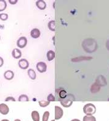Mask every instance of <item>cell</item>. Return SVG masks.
Masks as SVG:
<instances>
[{"instance_id":"cell-1","label":"cell","mask_w":109,"mask_h":121,"mask_svg":"<svg viewBox=\"0 0 109 121\" xmlns=\"http://www.w3.org/2000/svg\"><path fill=\"white\" fill-rule=\"evenodd\" d=\"M83 48L88 53H92L97 49V42L91 38L85 39L83 42Z\"/></svg>"},{"instance_id":"cell-2","label":"cell","mask_w":109,"mask_h":121,"mask_svg":"<svg viewBox=\"0 0 109 121\" xmlns=\"http://www.w3.org/2000/svg\"><path fill=\"white\" fill-rule=\"evenodd\" d=\"M75 100V97L72 94H67V97L63 99H60L59 101H60V103L64 107L68 108L72 104L73 101Z\"/></svg>"},{"instance_id":"cell-3","label":"cell","mask_w":109,"mask_h":121,"mask_svg":"<svg viewBox=\"0 0 109 121\" xmlns=\"http://www.w3.org/2000/svg\"><path fill=\"white\" fill-rule=\"evenodd\" d=\"M96 108L92 103H88L83 107V112L86 116H92L95 113Z\"/></svg>"},{"instance_id":"cell-4","label":"cell","mask_w":109,"mask_h":121,"mask_svg":"<svg viewBox=\"0 0 109 121\" xmlns=\"http://www.w3.org/2000/svg\"><path fill=\"white\" fill-rule=\"evenodd\" d=\"M95 83L100 87H104V86H105L107 84L106 79L102 75H100L97 77L96 80H95Z\"/></svg>"},{"instance_id":"cell-5","label":"cell","mask_w":109,"mask_h":121,"mask_svg":"<svg viewBox=\"0 0 109 121\" xmlns=\"http://www.w3.org/2000/svg\"><path fill=\"white\" fill-rule=\"evenodd\" d=\"M63 110L58 106H55V119L59 120L63 116Z\"/></svg>"},{"instance_id":"cell-6","label":"cell","mask_w":109,"mask_h":121,"mask_svg":"<svg viewBox=\"0 0 109 121\" xmlns=\"http://www.w3.org/2000/svg\"><path fill=\"white\" fill-rule=\"evenodd\" d=\"M27 39L24 36L20 37L17 41V46L20 48H25L27 46Z\"/></svg>"},{"instance_id":"cell-7","label":"cell","mask_w":109,"mask_h":121,"mask_svg":"<svg viewBox=\"0 0 109 121\" xmlns=\"http://www.w3.org/2000/svg\"><path fill=\"white\" fill-rule=\"evenodd\" d=\"M36 68L40 73H45L47 69V65L45 62L41 61L36 64Z\"/></svg>"},{"instance_id":"cell-8","label":"cell","mask_w":109,"mask_h":121,"mask_svg":"<svg viewBox=\"0 0 109 121\" xmlns=\"http://www.w3.org/2000/svg\"><path fill=\"white\" fill-rule=\"evenodd\" d=\"M18 66L21 69H27L28 66H29V63L26 59L22 58V59H20L18 61Z\"/></svg>"},{"instance_id":"cell-9","label":"cell","mask_w":109,"mask_h":121,"mask_svg":"<svg viewBox=\"0 0 109 121\" xmlns=\"http://www.w3.org/2000/svg\"><path fill=\"white\" fill-rule=\"evenodd\" d=\"M9 111V107L7 104H5V103L0 104V113L3 115H6V114H8Z\"/></svg>"},{"instance_id":"cell-10","label":"cell","mask_w":109,"mask_h":121,"mask_svg":"<svg viewBox=\"0 0 109 121\" xmlns=\"http://www.w3.org/2000/svg\"><path fill=\"white\" fill-rule=\"evenodd\" d=\"M30 35L33 38L36 39L40 36L41 32H40V30H38V28H34L31 31Z\"/></svg>"},{"instance_id":"cell-11","label":"cell","mask_w":109,"mask_h":121,"mask_svg":"<svg viewBox=\"0 0 109 121\" xmlns=\"http://www.w3.org/2000/svg\"><path fill=\"white\" fill-rule=\"evenodd\" d=\"M14 76V74L13 71L11 70L6 71V72L4 73V77L7 80H11L13 79Z\"/></svg>"},{"instance_id":"cell-12","label":"cell","mask_w":109,"mask_h":121,"mask_svg":"<svg viewBox=\"0 0 109 121\" xmlns=\"http://www.w3.org/2000/svg\"><path fill=\"white\" fill-rule=\"evenodd\" d=\"M12 55L14 58L18 59L21 57L22 52L18 49H14L12 52Z\"/></svg>"},{"instance_id":"cell-13","label":"cell","mask_w":109,"mask_h":121,"mask_svg":"<svg viewBox=\"0 0 109 121\" xmlns=\"http://www.w3.org/2000/svg\"><path fill=\"white\" fill-rule=\"evenodd\" d=\"M36 5L38 8L41 10H44L46 8V3L43 0H38L36 2Z\"/></svg>"},{"instance_id":"cell-14","label":"cell","mask_w":109,"mask_h":121,"mask_svg":"<svg viewBox=\"0 0 109 121\" xmlns=\"http://www.w3.org/2000/svg\"><path fill=\"white\" fill-rule=\"evenodd\" d=\"M100 86L95 82L92 85V86H91V92H92V93H93V94H94V93H97V92H98L99 91H100Z\"/></svg>"},{"instance_id":"cell-15","label":"cell","mask_w":109,"mask_h":121,"mask_svg":"<svg viewBox=\"0 0 109 121\" xmlns=\"http://www.w3.org/2000/svg\"><path fill=\"white\" fill-rule=\"evenodd\" d=\"M32 117L33 121H40V114L36 111H33L32 112Z\"/></svg>"},{"instance_id":"cell-16","label":"cell","mask_w":109,"mask_h":121,"mask_svg":"<svg viewBox=\"0 0 109 121\" xmlns=\"http://www.w3.org/2000/svg\"><path fill=\"white\" fill-rule=\"evenodd\" d=\"M55 54L53 51H49L47 53V58H48V61H51L55 58Z\"/></svg>"},{"instance_id":"cell-17","label":"cell","mask_w":109,"mask_h":121,"mask_svg":"<svg viewBox=\"0 0 109 121\" xmlns=\"http://www.w3.org/2000/svg\"><path fill=\"white\" fill-rule=\"evenodd\" d=\"M28 74L32 79L34 80L36 79V73L33 69H29L28 70Z\"/></svg>"},{"instance_id":"cell-18","label":"cell","mask_w":109,"mask_h":121,"mask_svg":"<svg viewBox=\"0 0 109 121\" xmlns=\"http://www.w3.org/2000/svg\"><path fill=\"white\" fill-rule=\"evenodd\" d=\"M48 28L50 30L54 31L55 30V22L54 20H51L48 23Z\"/></svg>"},{"instance_id":"cell-19","label":"cell","mask_w":109,"mask_h":121,"mask_svg":"<svg viewBox=\"0 0 109 121\" xmlns=\"http://www.w3.org/2000/svg\"><path fill=\"white\" fill-rule=\"evenodd\" d=\"M7 7V3L5 0H0V12L5 11Z\"/></svg>"},{"instance_id":"cell-20","label":"cell","mask_w":109,"mask_h":121,"mask_svg":"<svg viewBox=\"0 0 109 121\" xmlns=\"http://www.w3.org/2000/svg\"><path fill=\"white\" fill-rule=\"evenodd\" d=\"M83 121H96V119L92 116H86L83 119Z\"/></svg>"},{"instance_id":"cell-21","label":"cell","mask_w":109,"mask_h":121,"mask_svg":"<svg viewBox=\"0 0 109 121\" xmlns=\"http://www.w3.org/2000/svg\"><path fill=\"white\" fill-rule=\"evenodd\" d=\"M29 99L26 95H21L18 97V101H28Z\"/></svg>"},{"instance_id":"cell-22","label":"cell","mask_w":109,"mask_h":121,"mask_svg":"<svg viewBox=\"0 0 109 121\" xmlns=\"http://www.w3.org/2000/svg\"><path fill=\"white\" fill-rule=\"evenodd\" d=\"M39 104H40V106L41 107L45 108L46 107V106H48V105L49 104L50 102L49 101H40L38 102Z\"/></svg>"},{"instance_id":"cell-23","label":"cell","mask_w":109,"mask_h":121,"mask_svg":"<svg viewBox=\"0 0 109 121\" xmlns=\"http://www.w3.org/2000/svg\"><path fill=\"white\" fill-rule=\"evenodd\" d=\"M49 116V111H45L43 116V121H48Z\"/></svg>"},{"instance_id":"cell-24","label":"cell","mask_w":109,"mask_h":121,"mask_svg":"<svg viewBox=\"0 0 109 121\" xmlns=\"http://www.w3.org/2000/svg\"><path fill=\"white\" fill-rule=\"evenodd\" d=\"M47 100H48V101H49V102H51V101H55V98L54 95H52V94H51L48 95V97H47Z\"/></svg>"},{"instance_id":"cell-25","label":"cell","mask_w":109,"mask_h":121,"mask_svg":"<svg viewBox=\"0 0 109 121\" xmlns=\"http://www.w3.org/2000/svg\"><path fill=\"white\" fill-rule=\"evenodd\" d=\"M8 18V15L7 14H0V19L3 21H5Z\"/></svg>"},{"instance_id":"cell-26","label":"cell","mask_w":109,"mask_h":121,"mask_svg":"<svg viewBox=\"0 0 109 121\" xmlns=\"http://www.w3.org/2000/svg\"><path fill=\"white\" fill-rule=\"evenodd\" d=\"M10 100H11V101H15V99H14V98H13V97H8V98H6V100H5V101H10Z\"/></svg>"},{"instance_id":"cell-27","label":"cell","mask_w":109,"mask_h":121,"mask_svg":"<svg viewBox=\"0 0 109 121\" xmlns=\"http://www.w3.org/2000/svg\"><path fill=\"white\" fill-rule=\"evenodd\" d=\"M4 64V60H3V58L0 57V67H1Z\"/></svg>"},{"instance_id":"cell-28","label":"cell","mask_w":109,"mask_h":121,"mask_svg":"<svg viewBox=\"0 0 109 121\" xmlns=\"http://www.w3.org/2000/svg\"><path fill=\"white\" fill-rule=\"evenodd\" d=\"M9 2L10 3V4H16V3H17V0H15V1H11V0H9Z\"/></svg>"},{"instance_id":"cell-29","label":"cell","mask_w":109,"mask_h":121,"mask_svg":"<svg viewBox=\"0 0 109 121\" xmlns=\"http://www.w3.org/2000/svg\"><path fill=\"white\" fill-rule=\"evenodd\" d=\"M106 47L107 48V49L109 51V40H108L107 42L106 43Z\"/></svg>"},{"instance_id":"cell-30","label":"cell","mask_w":109,"mask_h":121,"mask_svg":"<svg viewBox=\"0 0 109 121\" xmlns=\"http://www.w3.org/2000/svg\"><path fill=\"white\" fill-rule=\"evenodd\" d=\"M71 121H80L79 119H72Z\"/></svg>"},{"instance_id":"cell-31","label":"cell","mask_w":109,"mask_h":121,"mask_svg":"<svg viewBox=\"0 0 109 121\" xmlns=\"http://www.w3.org/2000/svg\"><path fill=\"white\" fill-rule=\"evenodd\" d=\"M1 121H9L8 119H3V120H2Z\"/></svg>"},{"instance_id":"cell-32","label":"cell","mask_w":109,"mask_h":121,"mask_svg":"<svg viewBox=\"0 0 109 121\" xmlns=\"http://www.w3.org/2000/svg\"><path fill=\"white\" fill-rule=\"evenodd\" d=\"M14 121H20V119H15Z\"/></svg>"},{"instance_id":"cell-33","label":"cell","mask_w":109,"mask_h":121,"mask_svg":"<svg viewBox=\"0 0 109 121\" xmlns=\"http://www.w3.org/2000/svg\"><path fill=\"white\" fill-rule=\"evenodd\" d=\"M55 121V120H52V121Z\"/></svg>"},{"instance_id":"cell-34","label":"cell","mask_w":109,"mask_h":121,"mask_svg":"<svg viewBox=\"0 0 109 121\" xmlns=\"http://www.w3.org/2000/svg\"><path fill=\"white\" fill-rule=\"evenodd\" d=\"M0 39H1V37H0Z\"/></svg>"}]
</instances>
